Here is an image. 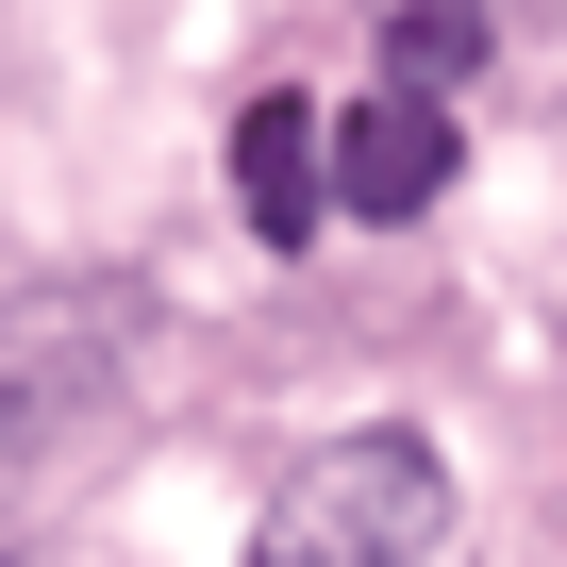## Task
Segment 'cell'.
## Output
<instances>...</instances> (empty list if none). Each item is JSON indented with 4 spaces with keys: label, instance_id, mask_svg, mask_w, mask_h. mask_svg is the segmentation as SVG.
Listing matches in <instances>:
<instances>
[{
    "label": "cell",
    "instance_id": "obj_1",
    "mask_svg": "<svg viewBox=\"0 0 567 567\" xmlns=\"http://www.w3.org/2000/svg\"><path fill=\"white\" fill-rule=\"evenodd\" d=\"M434 534H451V467H434V434L368 417V434H318L301 467H284L250 567H434Z\"/></svg>",
    "mask_w": 567,
    "mask_h": 567
},
{
    "label": "cell",
    "instance_id": "obj_2",
    "mask_svg": "<svg viewBox=\"0 0 567 567\" xmlns=\"http://www.w3.org/2000/svg\"><path fill=\"white\" fill-rule=\"evenodd\" d=\"M451 167H467V134H451L434 84H368V101L334 117V217H434Z\"/></svg>",
    "mask_w": 567,
    "mask_h": 567
},
{
    "label": "cell",
    "instance_id": "obj_3",
    "mask_svg": "<svg viewBox=\"0 0 567 567\" xmlns=\"http://www.w3.org/2000/svg\"><path fill=\"white\" fill-rule=\"evenodd\" d=\"M234 217H250L267 250H301V234L334 217V117H318L301 84H267V101L234 117Z\"/></svg>",
    "mask_w": 567,
    "mask_h": 567
},
{
    "label": "cell",
    "instance_id": "obj_4",
    "mask_svg": "<svg viewBox=\"0 0 567 567\" xmlns=\"http://www.w3.org/2000/svg\"><path fill=\"white\" fill-rule=\"evenodd\" d=\"M467 68H484V0H401V34H384V84H434V101H451Z\"/></svg>",
    "mask_w": 567,
    "mask_h": 567
}]
</instances>
